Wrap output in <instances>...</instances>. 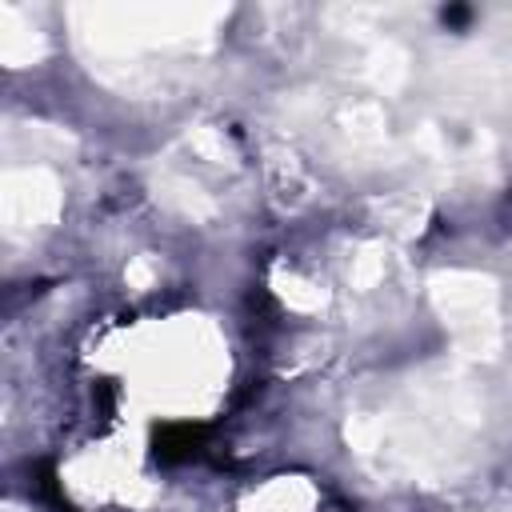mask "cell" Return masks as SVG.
Wrapping results in <instances>:
<instances>
[{"instance_id":"cell-1","label":"cell","mask_w":512,"mask_h":512,"mask_svg":"<svg viewBox=\"0 0 512 512\" xmlns=\"http://www.w3.org/2000/svg\"><path fill=\"white\" fill-rule=\"evenodd\" d=\"M200 440H204V428L196 424H168V428H160L156 432V456L160 460H184V456H192L196 448H200Z\"/></svg>"},{"instance_id":"cell-2","label":"cell","mask_w":512,"mask_h":512,"mask_svg":"<svg viewBox=\"0 0 512 512\" xmlns=\"http://www.w3.org/2000/svg\"><path fill=\"white\" fill-rule=\"evenodd\" d=\"M440 20H444L448 28H464V24L472 20V12H468V8H460V4H452V8H444V12H440Z\"/></svg>"}]
</instances>
